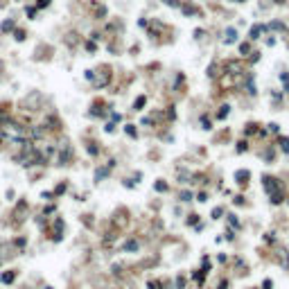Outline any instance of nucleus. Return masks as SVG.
I'll return each mask as SVG.
<instances>
[{
    "label": "nucleus",
    "mask_w": 289,
    "mask_h": 289,
    "mask_svg": "<svg viewBox=\"0 0 289 289\" xmlns=\"http://www.w3.org/2000/svg\"><path fill=\"white\" fill-rule=\"evenodd\" d=\"M23 39H25V34H23V32L18 30V32H16V41H23Z\"/></svg>",
    "instance_id": "obj_28"
},
{
    "label": "nucleus",
    "mask_w": 289,
    "mask_h": 289,
    "mask_svg": "<svg viewBox=\"0 0 289 289\" xmlns=\"http://www.w3.org/2000/svg\"><path fill=\"white\" fill-rule=\"evenodd\" d=\"M217 70H219V68H217V63H212V66H210V70H208V75H210V77H212V79H215V77L219 75Z\"/></svg>",
    "instance_id": "obj_12"
},
{
    "label": "nucleus",
    "mask_w": 289,
    "mask_h": 289,
    "mask_svg": "<svg viewBox=\"0 0 289 289\" xmlns=\"http://www.w3.org/2000/svg\"><path fill=\"white\" fill-rule=\"evenodd\" d=\"M235 2H242V0H235Z\"/></svg>",
    "instance_id": "obj_32"
},
{
    "label": "nucleus",
    "mask_w": 289,
    "mask_h": 289,
    "mask_svg": "<svg viewBox=\"0 0 289 289\" xmlns=\"http://www.w3.org/2000/svg\"><path fill=\"white\" fill-rule=\"evenodd\" d=\"M228 221H230V226H235V228L239 226V221H237V217H235V215H228Z\"/></svg>",
    "instance_id": "obj_15"
},
{
    "label": "nucleus",
    "mask_w": 289,
    "mask_h": 289,
    "mask_svg": "<svg viewBox=\"0 0 289 289\" xmlns=\"http://www.w3.org/2000/svg\"><path fill=\"white\" fill-rule=\"evenodd\" d=\"M262 188L271 197V203H282L285 201V194L280 192V181H276L273 176H262Z\"/></svg>",
    "instance_id": "obj_1"
},
{
    "label": "nucleus",
    "mask_w": 289,
    "mask_h": 289,
    "mask_svg": "<svg viewBox=\"0 0 289 289\" xmlns=\"http://www.w3.org/2000/svg\"><path fill=\"white\" fill-rule=\"evenodd\" d=\"M258 131V124H249V129H246V133H255Z\"/></svg>",
    "instance_id": "obj_24"
},
{
    "label": "nucleus",
    "mask_w": 289,
    "mask_h": 289,
    "mask_svg": "<svg viewBox=\"0 0 289 289\" xmlns=\"http://www.w3.org/2000/svg\"><path fill=\"white\" fill-rule=\"evenodd\" d=\"M190 199H192L190 192H181V201H190Z\"/></svg>",
    "instance_id": "obj_21"
},
{
    "label": "nucleus",
    "mask_w": 289,
    "mask_h": 289,
    "mask_svg": "<svg viewBox=\"0 0 289 289\" xmlns=\"http://www.w3.org/2000/svg\"><path fill=\"white\" fill-rule=\"evenodd\" d=\"M176 287H178V289L185 287V278H183V276H178V278H176Z\"/></svg>",
    "instance_id": "obj_17"
},
{
    "label": "nucleus",
    "mask_w": 289,
    "mask_h": 289,
    "mask_svg": "<svg viewBox=\"0 0 289 289\" xmlns=\"http://www.w3.org/2000/svg\"><path fill=\"white\" fill-rule=\"evenodd\" d=\"M269 129H271V131H273V133H278V129H280V127H278V124H276V122H271V124H269Z\"/></svg>",
    "instance_id": "obj_26"
},
{
    "label": "nucleus",
    "mask_w": 289,
    "mask_h": 289,
    "mask_svg": "<svg viewBox=\"0 0 289 289\" xmlns=\"http://www.w3.org/2000/svg\"><path fill=\"white\" fill-rule=\"evenodd\" d=\"M235 41H237V34H235L233 27H228L226 30V43H235Z\"/></svg>",
    "instance_id": "obj_3"
},
{
    "label": "nucleus",
    "mask_w": 289,
    "mask_h": 289,
    "mask_svg": "<svg viewBox=\"0 0 289 289\" xmlns=\"http://www.w3.org/2000/svg\"><path fill=\"white\" fill-rule=\"evenodd\" d=\"M23 106H32V111H36L41 106V93H32L30 97H25L23 100Z\"/></svg>",
    "instance_id": "obj_2"
},
{
    "label": "nucleus",
    "mask_w": 289,
    "mask_h": 289,
    "mask_svg": "<svg viewBox=\"0 0 289 289\" xmlns=\"http://www.w3.org/2000/svg\"><path fill=\"white\" fill-rule=\"evenodd\" d=\"M197 217H199V215H190V219H188V224H197V221H199V219H197Z\"/></svg>",
    "instance_id": "obj_27"
},
{
    "label": "nucleus",
    "mask_w": 289,
    "mask_h": 289,
    "mask_svg": "<svg viewBox=\"0 0 289 289\" xmlns=\"http://www.w3.org/2000/svg\"><path fill=\"white\" fill-rule=\"evenodd\" d=\"M201 129H212V127H210V120H208L206 115L201 117Z\"/></svg>",
    "instance_id": "obj_13"
},
{
    "label": "nucleus",
    "mask_w": 289,
    "mask_h": 289,
    "mask_svg": "<svg viewBox=\"0 0 289 289\" xmlns=\"http://www.w3.org/2000/svg\"><path fill=\"white\" fill-rule=\"evenodd\" d=\"M2 282H5V285L14 282V273H11V271H9V273H2Z\"/></svg>",
    "instance_id": "obj_9"
},
{
    "label": "nucleus",
    "mask_w": 289,
    "mask_h": 289,
    "mask_svg": "<svg viewBox=\"0 0 289 289\" xmlns=\"http://www.w3.org/2000/svg\"><path fill=\"white\" fill-rule=\"evenodd\" d=\"M149 289H160V282H158V280H152V282H149Z\"/></svg>",
    "instance_id": "obj_22"
},
{
    "label": "nucleus",
    "mask_w": 289,
    "mask_h": 289,
    "mask_svg": "<svg viewBox=\"0 0 289 289\" xmlns=\"http://www.w3.org/2000/svg\"><path fill=\"white\" fill-rule=\"evenodd\" d=\"M276 2H285V0H276Z\"/></svg>",
    "instance_id": "obj_31"
},
{
    "label": "nucleus",
    "mask_w": 289,
    "mask_h": 289,
    "mask_svg": "<svg viewBox=\"0 0 289 289\" xmlns=\"http://www.w3.org/2000/svg\"><path fill=\"white\" fill-rule=\"evenodd\" d=\"M27 136H32V138H41V136H43V129H41V127H32V129H27Z\"/></svg>",
    "instance_id": "obj_4"
},
{
    "label": "nucleus",
    "mask_w": 289,
    "mask_h": 289,
    "mask_svg": "<svg viewBox=\"0 0 289 289\" xmlns=\"http://www.w3.org/2000/svg\"><path fill=\"white\" fill-rule=\"evenodd\" d=\"M11 27H14V23H11V20H5V23H2V32H9Z\"/></svg>",
    "instance_id": "obj_14"
},
{
    "label": "nucleus",
    "mask_w": 289,
    "mask_h": 289,
    "mask_svg": "<svg viewBox=\"0 0 289 289\" xmlns=\"http://www.w3.org/2000/svg\"><path fill=\"white\" fill-rule=\"evenodd\" d=\"M124 251H138V242H127L124 244Z\"/></svg>",
    "instance_id": "obj_11"
},
{
    "label": "nucleus",
    "mask_w": 289,
    "mask_h": 289,
    "mask_svg": "<svg viewBox=\"0 0 289 289\" xmlns=\"http://www.w3.org/2000/svg\"><path fill=\"white\" fill-rule=\"evenodd\" d=\"M230 113V106H221V111H219V117H226Z\"/></svg>",
    "instance_id": "obj_16"
},
{
    "label": "nucleus",
    "mask_w": 289,
    "mask_h": 289,
    "mask_svg": "<svg viewBox=\"0 0 289 289\" xmlns=\"http://www.w3.org/2000/svg\"><path fill=\"white\" fill-rule=\"evenodd\" d=\"M278 145H280V147H282V152L285 154H289V138H280V140H278Z\"/></svg>",
    "instance_id": "obj_7"
},
{
    "label": "nucleus",
    "mask_w": 289,
    "mask_h": 289,
    "mask_svg": "<svg viewBox=\"0 0 289 289\" xmlns=\"http://www.w3.org/2000/svg\"><path fill=\"white\" fill-rule=\"evenodd\" d=\"M264 32L262 25H253V30H251V39H260V34Z\"/></svg>",
    "instance_id": "obj_5"
},
{
    "label": "nucleus",
    "mask_w": 289,
    "mask_h": 289,
    "mask_svg": "<svg viewBox=\"0 0 289 289\" xmlns=\"http://www.w3.org/2000/svg\"><path fill=\"white\" fill-rule=\"evenodd\" d=\"M142 106H145V97H138V102H136V111H140Z\"/></svg>",
    "instance_id": "obj_18"
},
{
    "label": "nucleus",
    "mask_w": 289,
    "mask_h": 289,
    "mask_svg": "<svg viewBox=\"0 0 289 289\" xmlns=\"http://www.w3.org/2000/svg\"><path fill=\"white\" fill-rule=\"evenodd\" d=\"M45 289H52V287H45Z\"/></svg>",
    "instance_id": "obj_33"
},
{
    "label": "nucleus",
    "mask_w": 289,
    "mask_h": 289,
    "mask_svg": "<svg viewBox=\"0 0 289 289\" xmlns=\"http://www.w3.org/2000/svg\"><path fill=\"white\" fill-rule=\"evenodd\" d=\"M50 5V0H39V7H48Z\"/></svg>",
    "instance_id": "obj_29"
},
{
    "label": "nucleus",
    "mask_w": 289,
    "mask_h": 289,
    "mask_svg": "<svg viewBox=\"0 0 289 289\" xmlns=\"http://www.w3.org/2000/svg\"><path fill=\"white\" fill-rule=\"evenodd\" d=\"M165 2H167V5H174V7H176V5H178L176 0H165Z\"/></svg>",
    "instance_id": "obj_30"
},
{
    "label": "nucleus",
    "mask_w": 289,
    "mask_h": 289,
    "mask_svg": "<svg viewBox=\"0 0 289 289\" xmlns=\"http://www.w3.org/2000/svg\"><path fill=\"white\" fill-rule=\"evenodd\" d=\"M156 190H160V192H163V190H167V185L160 181V183H156Z\"/></svg>",
    "instance_id": "obj_25"
},
{
    "label": "nucleus",
    "mask_w": 289,
    "mask_h": 289,
    "mask_svg": "<svg viewBox=\"0 0 289 289\" xmlns=\"http://www.w3.org/2000/svg\"><path fill=\"white\" fill-rule=\"evenodd\" d=\"M226 68H228V70H233V72H239V63H237V61H230V63H226Z\"/></svg>",
    "instance_id": "obj_8"
},
{
    "label": "nucleus",
    "mask_w": 289,
    "mask_h": 289,
    "mask_svg": "<svg viewBox=\"0 0 289 289\" xmlns=\"http://www.w3.org/2000/svg\"><path fill=\"white\" fill-rule=\"evenodd\" d=\"M237 152H246V142H244V140L237 142Z\"/></svg>",
    "instance_id": "obj_23"
},
{
    "label": "nucleus",
    "mask_w": 289,
    "mask_h": 289,
    "mask_svg": "<svg viewBox=\"0 0 289 289\" xmlns=\"http://www.w3.org/2000/svg\"><path fill=\"white\" fill-rule=\"evenodd\" d=\"M280 79H282V86H285V91H289V75H287V72H282V75H280Z\"/></svg>",
    "instance_id": "obj_10"
},
{
    "label": "nucleus",
    "mask_w": 289,
    "mask_h": 289,
    "mask_svg": "<svg viewBox=\"0 0 289 289\" xmlns=\"http://www.w3.org/2000/svg\"><path fill=\"white\" fill-rule=\"evenodd\" d=\"M127 133L131 138H136V129H133V124H127Z\"/></svg>",
    "instance_id": "obj_19"
},
{
    "label": "nucleus",
    "mask_w": 289,
    "mask_h": 289,
    "mask_svg": "<svg viewBox=\"0 0 289 289\" xmlns=\"http://www.w3.org/2000/svg\"><path fill=\"white\" fill-rule=\"evenodd\" d=\"M235 178H237V183H246V178H249V172H246V169L242 172V169H239V172L235 174Z\"/></svg>",
    "instance_id": "obj_6"
},
{
    "label": "nucleus",
    "mask_w": 289,
    "mask_h": 289,
    "mask_svg": "<svg viewBox=\"0 0 289 289\" xmlns=\"http://www.w3.org/2000/svg\"><path fill=\"white\" fill-rule=\"evenodd\" d=\"M221 212H224L221 208H215V210H212V219H219V217H221Z\"/></svg>",
    "instance_id": "obj_20"
}]
</instances>
